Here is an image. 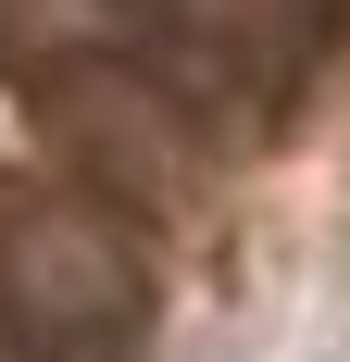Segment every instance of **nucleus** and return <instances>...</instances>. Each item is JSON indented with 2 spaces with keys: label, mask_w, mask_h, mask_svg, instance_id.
<instances>
[{
  "label": "nucleus",
  "mask_w": 350,
  "mask_h": 362,
  "mask_svg": "<svg viewBox=\"0 0 350 362\" xmlns=\"http://www.w3.org/2000/svg\"><path fill=\"white\" fill-rule=\"evenodd\" d=\"M0 337L26 362H125L150 337V250L88 187L0 200Z\"/></svg>",
  "instance_id": "obj_1"
}]
</instances>
